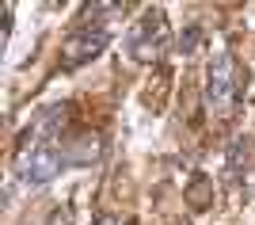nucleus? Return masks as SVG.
<instances>
[{
	"label": "nucleus",
	"mask_w": 255,
	"mask_h": 225,
	"mask_svg": "<svg viewBox=\"0 0 255 225\" xmlns=\"http://www.w3.org/2000/svg\"><path fill=\"white\" fill-rule=\"evenodd\" d=\"M65 164H69V157H65L61 138L42 134L38 126L27 130V138L19 141V153H15V176H19L23 183L42 187V183H50L53 176H61Z\"/></svg>",
	"instance_id": "obj_1"
},
{
	"label": "nucleus",
	"mask_w": 255,
	"mask_h": 225,
	"mask_svg": "<svg viewBox=\"0 0 255 225\" xmlns=\"http://www.w3.org/2000/svg\"><path fill=\"white\" fill-rule=\"evenodd\" d=\"M240 99H244V73H240L236 57L213 54L206 65V107H210V115L229 122L240 111Z\"/></svg>",
	"instance_id": "obj_2"
},
{
	"label": "nucleus",
	"mask_w": 255,
	"mask_h": 225,
	"mask_svg": "<svg viewBox=\"0 0 255 225\" xmlns=\"http://www.w3.org/2000/svg\"><path fill=\"white\" fill-rule=\"evenodd\" d=\"M168 19H164V11L160 8H149L141 15V23H133L126 34V46H129V57L133 61H156L164 50H168Z\"/></svg>",
	"instance_id": "obj_3"
},
{
	"label": "nucleus",
	"mask_w": 255,
	"mask_h": 225,
	"mask_svg": "<svg viewBox=\"0 0 255 225\" xmlns=\"http://www.w3.org/2000/svg\"><path fill=\"white\" fill-rule=\"evenodd\" d=\"M122 8H126V0H84V8L76 11L69 31H92V34H111L115 38Z\"/></svg>",
	"instance_id": "obj_4"
},
{
	"label": "nucleus",
	"mask_w": 255,
	"mask_h": 225,
	"mask_svg": "<svg viewBox=\"0 0 255 225\" xmlns=\"http://www.w3.org/2000/svg\"><path fill=\"white\" fill-rule=\"evenodd\" d=\"M99 153H103V141H99L96 134H84V138H76L73 145H65L69 164H92V161H99Z\"/></svg>",
	"instance_id": "obj_5"
},
{
	"label": "nucleus",
	"mask_w": 255,
	"mask_h": 225,
	"mask_svg": "<svg viewBox=\"0 0 255 225\" xmlns=\"http://www.w3.org/2000/svg\"><path fill=\"white\" fill-rule=\"evenodd\" d=\"M240 164H244L248 168V138H236L233 141V149H229V180H236V176H240Z\"/></svg>",
	"instance_id": "obj_6"
},
{
	"label": "nucleus",
	"mask_w": 255,
	"mask_h": 225,
	"mask_svg": "<svg viewBox=\"0 0 255 225\" xmlns=\"http://www.w3.org/2000/svg\"><path fill=\"white\" fill-rule=\"evenodd\" d=\"M206 191H210V180H206V176H198V180L191 183V191H187V195H191V203L198 206V210H206Z\"/></svg>",
	"instance_id": "obj_7"
},
{
	"label": "nucleus",
	"mask_w": 255,
	"mask_h": 225,
	"mask_svg": "<svg viewBox=\"0 0 255 225\" xmlns=\"http://www.w3.org/2000/svg\"><path fill=\"white\" fill-rule=\"evenodd\" d=\"M50 225H73V214H69V210H57V214L50 218Z\"/></svg>",
	"instance_id": "obj_8"
},
{
	"label": "nucleus",
	"mask_w": 255,
	"mask_h": 225,
	"mask_svg": "<svg viewBox=\"0 0 255 225\" xmlns=\"http://www.w3.org/2000/svg\"><path fill=\"white\" fill-rule=\"evenodd\" d=\"M96 225H118V222H115L111 214H99V218H96Z\"/></svg>",
	"instance_id": "obj_9"
}]
</instances>
